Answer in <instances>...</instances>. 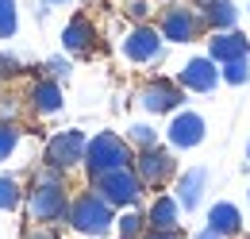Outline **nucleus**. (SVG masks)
<instances>
[{
    "instance_id": "1",
    "label": "nucleus",
    "mask_w": 250,
    "mask_h": 239,
    "mask_svg": "<svg viewBox=\"0 0 250 239\" xmlns=\"http://www.w3.org/2000/svg\"><path fill=\"white\" fill-rule=\"evenodd\" d=\"M65 224H69V232H77V236H85V239H104V236L116 232V209L96 189H81L69 201Z\"/></svg>"
},
{
    "instance_id": "2",
    "label": "nucleus",
    "mask_w": 250,
    "mask_h": 239,
    "mask_svg": "<svg viewBox=\"0 0 250 239\" xmlns=\"http://www.w3.org/2000/svg\"><path fill=\"white\" fill-rule=\"evenodd\" d=\"M69 181H31L23 189V212L31 224H65V212H69Z\"/></svg>"
},
{
    "instance_id": "3",
    "label": "nucleus",
    "mask_w": 250,
    "mask_h": 239,
    "mask_svg": "<svg viewBox=\"0 0 250 239\" xmlns=\"http://www.w3.org/2000/svg\"><path fill=\"white\" fill-rule=\"evenodd\" d=\"M131 162H135V147L127 143L124 135H116V131H96V135H89L81 170H85L89 181H93V178H100V174L124 170V166H131Z\"/></svg>"
},
{
    "instance_id": "4",
    "label": "nucleus",
    "mask_w": 250,
    "mask_h": 239,
    "mask_svg": "<svg viewBox=\"0 0 250 239\" xmlns=\"http://www.w3.org/2000/svg\"><path fill=\"white\" fill-rule=\"evenodd\" d=\"M154 27L162 31L166 43L185 47V43H196V39L204 35V20H200L196 4L173 0V4H162V8H158V24H154Z\"/></svg>"
},
{
    "instance_id": "5",
    "label": "nucleus",
    "mask_w": 250,
    "mask_h": 239,
    "mask_svg": "<svg viewBox=\"0 0 250 239\" xmlns=\"http://www.w3.org/2000/svg\"><path fill=\"white\" fill-rule=\"evenodd\" d=\"M188 93L177 85V77H146V81H139V89H135V104L146 112V116H173L177 108H185Z\"/></svg>"
},
{
    "instance_id": "6",
    "label": "nucleus",
    "mask_w": 250,
    "mask_h": 239,
    "mask_svg": "<svg viewBox=\"0 0 250 239\" xmlns=\"http://www.w3.org/2000/svg\"><path fill=\"white\" fill-rule=\"evenodd\" d=\"M89 189H96L112 209H143V197H146V185L139 181V174L124 166V170H112V174H100L89 181Z\"/></svg>"
},
{
    "instance_id": "7",
    "label": "nucleus",
    "mask_w": 250,
    "mask_h": 239,
    "mask_svg": "<svg viewBox=\"0 0 250 239\" xmlns=\"http://www.w3.org/2000/svg\"><path fill=\"white\" fill-rule=\"evenodd\" d=\"M131 170L139 174V181L146 185V189H166V185H173V178L181 174V166H177V150H169L166 143H158L150 150H135V162H131Z\"/></svg>"
},
{
    "instance_id": "8",
    "label": "nucleus",
    "mask_w": 250,
    "mask_h": 239,
    "mask_svg": "<svg viewBox=\"0 0 250 239\" xmlns=\"http://www.w3.org/2000/svg\"><path fill=\"white\" fill-rule=\"evenodd\" d=\"M85 147H89V135L81 127H62L54 135H46L42 143V162L58 166L62 174H73L81 162H85Z\"/></svg>"
},
{
    "instance_id": "9",
    "label": "nucleus",
    "mask_w": 250,
    "mask_h": 239,
    "mask_svg": "<svg viewBox=\"0 0 250 239\" xmlns=\"http://www.w3.org/2000/svg\"><path fill=\"white\" fill-rule=\"evenodd\" d=\"M120 50H124V58L131 66H158L166 58V39H162V31L154 24H131Z\"/></svg>"
},
{
    "instance_id": "10",
    "label": "nucleus",
    "mask_w": 250,
    "mask_h": 239,
    "mask_svg": "<svg viewBox=\"0 0 250 239\" xmlns=\"http://www.w3.org/2000/svg\"><path fill=\"white\" fill-rule=\"evenodd\" d=\"M162 139H166L169 150H196L208 139V120L200 112H192V108H177L169 116V127L162 131Z\"/></svg>"
},
{
    "instance_id": "11",
    "label": "nucleus",
    "mask_w": 250,
    "mask_h": 239,
    "mask_svg": "<svg viewBox=\"0 0 250 239\" xmlns=\"http://www.w3.org/2000/svg\"><path fill=\"white\" fill-rule=\"evenodd\" d=\"M177 85L185 93H216L223 81H219V62H212L208 54H196V58H188L181 70H177Z\"/></svg>"
},
{
    "instance_id": "12",
    "label": "nucleus",
    "mask_w": 250,
    "mask_h": 239,
    "mask_svg": "<svg viewBox=\"0 0 250 239\" xmlns=\"http://www.w3.org/2000/svg\"><path fill=\"white\" fill-rule=\"evenodd\" d=\"M100 47V35H96V24L89 16H69V24L62 27V50L69 58H89Z\"/></svg>"
},
{
    "instance_id": "13",
    "label": "nucleus",
    "mask_w": 250,
    "mask_h": 239,
    "mask_svg": "<svg viewBox=\"0 0 250 239\" xmlns=\"http://www.w3.org/2000/svg\"><path fill=\"white\" fill-rule=\"evenodd\" d=\"M208 181H212L208 166H188V170H181V174L173 178V197H177V205H181L185 212H196L200 205H204Z\"/></svg>"
},
{
    "instance_id": "14",
    "label": "nucleus",
    "mask_w": 250,
    "mask_h": 239,
    "mask_svg": "<svg viewBox=\"0 0 250 239\" xmlns=\"http://www.w3.org/2000/svg\"><path fill=\"white\" fill-rule=\"evenodd\" d=\"M27 108H31L39 120H50L58 116L65 108V96H62V81H54V77H35L31 89H27Z\"/></svg>"
},
{
    "instance_id": "15",
    "label": "nucleus",
    "mask_w": 250,
    "mask_h": 239,
    "mask_svg": "<svg viewBox=\"0 0 250 239\" xmlns=\"http://www.w3.org/2000/svg\"><path fill=\"white\" fill-rule=\"evenodd\" d=\"M143 212H146V228H158V232H177L181 228V216H185V209L177 205V197L173 193H162V189L146 201Z\"/></svg>"
},
{
    "instance_id": "16",
    "label": "nucleus",
    "mask_w": 250,
    "mask_h": 239,
    "mask_svg": "<svg viewBox=\"0 0 250 239\" xmlns=\"http://www.w3.org/2000/svg\"><path fill=\"white\" fill-rule=\"evenodd\" d=\"M250 54V35H243L239 27L231 31H212L208 35V58L212 62H231V58H247Z\"/></svg>"
},
{
    "instance_id": "17",
    "label": "nucleus",
    "mask_w": 250,
    "mask_h": 239,
    "mask_svg": "<svg viewBox=\"0 0 250 239\" xmlns=\"http://www.w3.org/2000/svg\"><path fill=\"white\" fill-rule=\"evenodd\" d=\"M196 12L204 20V31H231V27H239V20H243L235 0H204V4H196Z\"/></svg>"
},
{
    "instance_id": "18",
    "label": "nucleus",
    "mask_w": 250,
    "mask_h": 239,
    "mask_svg": "<svg viewBox=\"0 0 250 239\" xmlns=\"http://www.w3.org/2000/svg\"><path fill=\"white\" fill-rule=\"evenodd\" d=\"M204 224L212 232H219V236H227V239H239L243 236V209L235 201H216L208 209V216H204Z\"/></svg>"
},
{
    "instance_id": "19",
    "label": "nucleus",
    "mask_w": 250,
    "mask_h": 239,
    "mask_svg": "<svg viewBox=\"0 0 250 239\" xmlns=\"http://www.w3.org/2000/svg\"><path fill=\"white\" fill-rule=\"evenodd\" d=\"M146 232V212L143 209H120L116 212V239H139Z\"/></svg>"
},
{
    "instance_id": "20",
    "label": "nucleus",
    "mask_w": 250,
    "mask_h": 239,
    "mask_svg": "<svg viewBox=\"0 0 250 239\" xmlns=\"http://www.w3.org/2000/svg\"><path fill=\"white\" fill-rule=\"evenodd\" d=\"M219 81L223 85H231V89H243V85H250V54L247 58H231L219 66Z\"/></svg>"
},
{
    "instance_id": "21",
    "label": "nucleus",
    "mask_w": 250,
    "mask_h": 239,
    "mask_svg": "<svg viewBox=\"0 0 250 239\" xmlns=\"http://www.w3.org/2000/svg\"><path fill=\"white\" fill-rule=\"evenodd\" d=\"M124 139H127L135 150H150V147H158V143H162V131H158L154 123H143V120H139V123H131V127H127Z\"/></svg>"
},
{
    "instance_id": "22",
    "label": "nucleus",
    "mask_w": 250,
    "mask_h": 239,
    "mask_svg": "<svg viewBox=\"0 0 250 239\" xmlns=\"http://www.w3.org/2000/svg\"><path fill=\"white\" fill-rule=\"evenodd\" d=\"M23 205V185L12 174H0V212H16Z\"/></svg>"
},
{
    "instance_id": "23",
    "label": "nucleus",
    "mask_w": 250,
    "mask_h": 239,
    "mask_svg": "<svg viewBox=\"0 0 250 239\" xmlns=\"http://www.w3.org/2000/svg\"><path fill=\"white\" fill-rule=\"evenodd\" d=\"M20 139H23L20 123H8V120H0V162H8V158L20 150Z\"/></svg>"
},
{
    "instance_id": "24",
    "label": "nucleus",
    "mask_w": 250,
    "mask_h": 239,
    "mask_svg": "<svg viewBox=\"0 0 250 239\" xmlns=\"http://www.w3.org/2000/svg\"><path fill=\"white\" fill-rule=\"evenodd\" d=\"M16 31H20V4L0 0V39H12Z\"/></svg>"
},
{
    "instance_id": "25",
    "label": "nucleus",
    "mask_w": 250,
    "mask_h": 239,
    "mask_svg": "<svg viewBox=\"0 0 250 239\" xmlns=\"http://www.w3.org/2000/svg\"><path fill=\"white\" fill-rule=\"evenodd\" d=\"M46 77H54V81H69V73H73V66H69V54H54V58H46Z\"/></svg>"
},
{
    "instance_id": "26",
    "label": "nucleus",
    "mask_w": 250,
    "mask_h": 239,
    "mask_svg": "<svg viewBox=\"0 0 250 239\" xmlns=\"http://www.w3.org/2000/svg\"><path fill=\"white\" fill-rule=\"evenodd\" d=\"M20 112H23V100H20L16 93H4V89H0V120L20 123Z\"/></svg>"
},
{
    "instance_id": "27",
    "label": "nucleus",
    "mask_w": 250,
    "mask_h": 239,
    "mask_svg": "<svg viewBox=\"0 0 250 239\" xmlns=\"http://www.w3.org/2000/svg\"><path fill=\"white\" fill-rule=\"evenodd\" d=\"M150 4H154V0H127V20H131V24H150V12H154V8H150Z\"/></svg>"
},
{
    "instance_id": "28",
    "label": "nucleus",
    "mask_w": 250,
    "mask_h": 239,
    "mask_svg": "<svg viewBox=\"0 0 250 239\" xmlns=\"http://www.w3.org/2000/svg\"><path fill=\"white\" fill-rule=\"evenodd\" d=\"M20 73H23V62L16 58V54H0V85L4 81H16Z\"/></svg>"
},
{
    "instance_id": "29",
    "label": "nucleus",
    "mask_w": 250,
    "mask_h": 239,
    "mask_svg": "<svg viewBox=\"0 0 250 239\" xmlns=\"http://www.w3.org/2000/svg\"><path fill=\"white\" fill-rule=\"evenodd\" d=\"M23 239H62V232H58L54 224H31V228L23 232Z\"/></svg>"
},
{
    "instance_id": "30",
    "label": "nucleus",
    "mask_w": 250,
    "mask_h": 239,
    "mask_svg": "<svg viewBox=\"0 0 250 239\" xmlns=\"http://www.w3.org/2000/svg\"><path fill=\"white\" fill-rule=\"evenodd\" d=\"M73 0H39V16H46L50 8H69Z\"/></svg>"
},
{
    "instance_id": "31",
    "label": "nucleus",
    "mask_w": 250,
    "mask_h": 239,
    "mask_svg": "<svg viewBox=\"0 0 250 239\" xmlns=\"http://www.w3.org/2000/svg\"><path fill=\"white\" fill-rule=\"evenodd\" d=\"M139 239H177V232H158V228H146Z\"/></svg>"
},
{
    "instance_id": "32",
    "label": "nucleus",
    "mask_w": 250,
    "mask_h": 239,
    "mask_svg": "<svg viewBox=\"0 0 250 239\" xmlns=\"http://www.w3.org/2000/svg\"><path fill=\"white\" fill-rule=\"evenodd\" d=\"M192 239H227V236H219V232H212V228L204 224V228H196V232H192Z\"/></svg>"
},
{
    "instance_id": "33",
    "label": "nucleus",
    "mask_w": 250,
    "mask_h": 239,
    "mask_svg": "<svg viewBox=\"0 0 250 239\" xmlns=\"http://www.w3.org/2000/svg\"><path fill=\"white\" fill-rule=\"evenodd\" d=\"M154 4H173V0H154Z\"/></svg>"
},
{
    "instance_id": "34",
    "label": "nucleus",
    "mask_w": 250,
    "mask_h": 239,
    "mask_svg": "<svg viewBox=\"0 0 250 239\" xmlns=\"http://www.w3.org/2000/svg\"><path fill=\"white\" fill-rule=\"evenodd\" d=\"M247 162H250V143H247Z\"/></svg>"
},
{
    "instance_id": "35",
    "label": "nucleus",
    "mask_w": 250,
    "mask_h": 239,
    "mask_svg": "<svg viewBox=\"0 0 250 239\" xmlns=\"http://www.w3.org/2000/svg\"><path fill=\"white\" fill-rule=\"evenodd\" d=\"M188 4H204V0H188Z\"/></svg>"
},
{
    "instance_id": "36",
    "label": "nucleus",
    "mask_w": 250,
    "mask_h": 239,
    "mask_svg": "<svg viewBox=\"0 0 250 239\" xmlns=\"http://www.w3.org/2000/svg\"><path fill=\"white\" fill-rule=\"evenodd\" d=\"M247 205H250V189H247Z\"/></svg>"
},
{
    "instance_id": "37",
    "label": "nucleus",
    "mask_w": 250,
    "mask_h": 239,
    "mask_svg": "<svg viewBox=\"0 0 250 239\" xmlns=\"http://www.w3.org/2000/svg\"><path fill=\"white\" fill-rule=\"evenodd\" d=\"M247 16H250V0H247Z\"/></svg>"
}]
</instances>
